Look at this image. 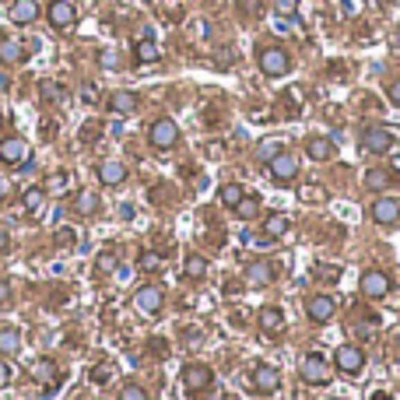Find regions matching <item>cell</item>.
<instances>
[{
	"label": "cell",
	"instance_id": "obj_1",
	"mask_svg": "<svg viewBox=\"0 0 400 400\" xmlns=\"http://www.w3.org/2000/svg\"><path fill=\"white\" fill-rule=\"evenodd\" d=\"M256 60H260V71L267 78H284L292 71V60H288V53H284L281 46H263Z\"/></svg>",
	"mask_w": 400,
	"mask_h": 400
},
{
	"label": "cell",
	"instance_id": "obj_2",
	"mask_svg": "<svg viewBox=\"0 0 400 400\" xmlns=\"http://www.w3.org/2000/svg\"><path fill=\"white\" fill-rule=\"evenodd\" d=\"M302 379L313 383V386H327V383L333 379V369H330V362H327L323 355L309 351V355L302 358Z\"/></svg>",
	"mask_w": 400,
	"mask_h": 400
},
{
	"label": "cell",
	"instance_id": "obj_3",
	"mask_svg": "<svg viewBox=\"0 0 400 400\" xmlns=\"http://www.w3.org/2000/svg\"><path fill=\"white\" fill-rule=\"evenodd\" d=\"M148 141H151V148L168 151V148H173V144L180 141V127H176V120H168V116L155 120V123H151V130H148Z\"/></svg>",
	"mask_w": 400,
	"mask_h": 400
},
{
	"label": "cell",
	"instance_id": "obj_4",
	"mask_svg": "<svg viewBox=\"0 0 400 400\" xmlns=\"http://www.w3.org/2000/svg\"><path fill=\"white\" fill-rule=\"evenodd\" d=\"M162 306H165V295H162L158 284H141V288L134 292V309L137 313L155 316V313H162Z\"/></svg>",
	"mask_w": 400,
	"mask_h": 400
},
{
	"label": "cell",
	"instance_id": "obj_5",
	"mask_svg": "<svg viewBox=\"0 0 400 400\" xmlns=\"http://www.w3.org/2000/svg\"><path fill=\"white\" fill-rule=\"evenodd\" d=\"M46 18H49V25H53V28L67 32V28H74V21H78V8L71 4V0H49Z\"/></svg>",
	"mask_w": 400,
	"mask_h": 400
},
{
	"label": "cell",
	"instance_id": "obj_6",
	"mask_svg": "<svg viewBox=\"0 0 400 400\" xmlns=\"http://www.w3.org/2000/svg\"><path fill=\"white\" fill-rule=\"evenodd\" d=\"M393 141H397V134H393L390 127H369V130L362 134V148H365L369 155H386V151L393 148Z\"/></svg>",
	"mask_w": 400,
	"mask_h": 400
},
{
	"label": "cell",
	"instance_id": "obj_7",
	"mask_svg": "<svg viewBox=\"0 0 400 400\" xmlns=\"http://www.w3.org/2000/svg\"><path fill=\"white\" fill-rule=\"evenodd\" d=\"M333 365H337L340 372H348V376H358V372L365 369V355H362V348H355V345H340L337 355H333Z\"/></svg>",
	"mask_w": 400,
	"mask_h": 400
},
{
	"label": "cell",
	"instance_id": "obj_8",
	"mask_svg": "<svg viewBox=\"0 0 400 400\" xmlns=\"http://www.w3.org/2000/svg\"><path fill=\"white\" fill-rule=\"evenodd\" d=\"M390 274H383V270H365L362 274V295L365 299H386L390 295Z\"/></svg>",
	"mask_w": 400,
	"mask_h": 400
},
{
	"label": "cell",
	"instance_id": "obj_9",
	"mask_svg": "<svg viewBox=\"0 0 400 400\" xmlns=\"http://www.w3.org/2000/svg\"><path fill=\"white\" fill-rule=\"evenodd\" d=\"M267 168H270V176H274L277 183H292V180L299 176V158L288 155V151H281L274 162H267Z\"/></svg>",
	"mask_w": 400,
	"mask_h": 400
},
{
	"label": "cell",
	"instance_id": "obj_10",
	"mask_svg": "<svg viewBox=\"0 0 400 400\" xmlns=\"http://www.w3.org/2000/svg\"><path fill=\"white\" fill-rule=\"evenodd\" d=\"M32 379L42 386V393H49L53 386H60V369H56L53 358H39V362L32 365Z\"/></svg>",
	"mask_w": 400,
	"mask_h": 400
},
{
	"label": "cell",
	"instance_id": "obj_11",
	"mask_svg": "<svg viewBox=\"0 0 400 400\" xmlns=\"http://www.w3.org/2000/svg\"><path fill=\"white\" fill-rule=\"evenodd\" d=\"M0 162L4 165H25L28 162V144L21 137H4L0 141Z\"/></svg>",
	"mask_w": 400,
	"mask_h": 400
},
{
	"label": "cell",
	"instance_id": "obj_12",
	"mask_svg": "<svg viewBox=\"0 0 400 400\" xmlns=\"http://www.w3.org/2000/svg\"><path fill=\"white\" fill-rule=\"evenodd\" d=\"M306 313H309L313 323H330V320L337 316V302H333L330 295H313V299L306 302Z\"/></svg>",
	"mask_w": 400,
	"mask_h": 400
},
{
	"label": "cell",
	"instance_id": "obj_13",
	"mask_svg": "<svg viewBox=\"0 0 400 400\" xmlns=\"http://www.w3.org/2000/svg\"><path fill=\"white\" fill-rule=\"evenodd\" d=\"M211 379H214V372H211L204 362H190V365L183 369V383H186V390H193V393L207 390V386H211Z\"/></svg>",
	"mask_w": 400,
	"mask_h": 400
},
{
	"label": "cell",
	"instance_id": "obj_14",
	"mask_svg": "<svg viewBox=\"0 0 400 400\" xmlns=\"http://www.w3.org/2000/svg\"><path fill=\"white\" fill-rule=\"evenodd\" d=\"M281 386V372L274 365H256L253 369V390L256 393H274Z\"/></svg>",
	"mask_w": 400,
	"mask_h": 400
},
{
	"label": "cell",
	"instance_id": "obj_15",
	"mask_svg": "<svg viewBox=\"0 0 400 400\" xmlns=\"http://www.w3.org/2000/svg\"><path fill=\"white\" fill-rule=\"evenodd\" d=\"M98 180H102V186H120L127 180V168L116 158H105V162H98Z\"/></svg>",
	"mask_w": 400,
	"mask_h": 400
},
{
	"label": "cell",
	"instance_id": "obj_16",
	"mask_svg": "<svg viewBox=\"0 0 400 400\" xmlns=\"http://www.w3.org/2000/svg\"><path fill=\"white\" fill-rule=\"evenodd\" d=\"M256 323H260V330H263V333H270V337H274V333H281V330H284V313H281L277 306H263V309L256 313Z\"/></svg>",
	"mask_w": 400,
	"mask_h": 400
},
{
	"label": "cell",
	"instance_id": "obj_17",
	"mask_svg": "<svg viewBox=\"0 0 400 400\" xmlns=\"http://www.w3.org/2000/svg\"><path fill=\"white\" fill-rule=\"evenodd\" d=\"M372 218H376L379 225H393V221H400V204H397L393 197H379V200L372 204Z\"/></svg>",
	"mask_w": 400,
	"mask_h": 400
},
{
	"label": "cell",
	"instance_id": "obj_18",
	"mask_svg": "<svg viewBox=\"0 0 400 400\" xmlns=\"http://www.w3.org/2000/svg\"><path fill=\"white\" fill-rule=\"evenodd\" d=\"M39 18V4L35 0H15L11 4V21L15 25H32Z\"/></svg>",
	"mask_w": 400,
	"mask_h": 400
},
{
	"label": "cell",
	"instance_id": "obj_19",
	"mask_svg": "<svg viewBox=\"0 0 400 400\" xmlns=\"http://www.w3.org/2000/svg\"><path fill=\"white\" fill-rule=\"evenodd\" d=\"M288 228H292V221L284 218L281 211H270V214L263 218V232H267V239H281L284 232H288Z\"/></svg>",
	"mask_w": 400,
	"mask_h": 400
},
{
	"label": "cell",
	"instance_id": "obj_20",
	"mask_svg": "<svg viewBox=\"0 0 400 400\" xmlns=\"http://www.w3.org/2000/svg\"><path fill=\"white\" fill-rule=\"evenodd\" d=\"M306 155H309L313 162H330L333 141H330V137H309V141H306Z\"/></svg>",
	"mask_w": 400,
	"mask_h": 400
},
{
	"label": "cell",
	"instance_id": "obj_21",
	"mask_svg": "<svg viewBox=\"0 0 400 400\" xmlns=\"http://www.w3.org/2000/svg\"><path fill=\"white\" fill-rule=\"evenodd\" d=\"M260 207H263V200H260L256 193H246V197H243L232 211H236V218H239V221H253V218L260 214Z\"/></svg>",
	"mask_w": 400,
	"mask_h": 400
},
{
	"label": "cell",
	"instance_id": "obj_22",
	"mask_svg": "<svg viewBox=\"0 0 400 400\" xmlns=\"http://www.w3.org/2000/svg\"><path fill=\"white\" fill-rule=\"evenodd\" d=\"M25 60V46L18 39H0V64H21Z\"/></svg>",
	"mask_w": 400,
	"mask_h": 400
},
{
	"label": "cell",
	"instance_id": "obj_23",
	"mask_svg": "<svg viewBox=\"0 0 400 400\" xmlns=\"http://www.w3.org/2000/svg\"><path fill=\"white\" fill-rule=\"evenodd\" d=\"M246 277L256 284V288H263V284H270V281H274V267H270L267 260H256V263H250V267H246Z\"/></svg>",
	"mask_w": 400,
	"mask_h": 400
},
{
	"label": "cell",
	"instance_id": "obj_24",
	"mask_svg": "<svg viewBox=\"0 0 400 400\" xmlns=\"http://www.w3.org/2000/svg\"><path fill=\"white\" fill-rule=\"evenodd\" d=\"M137 102H141L137 92H112V95H109V109H112V112H134Z\"/></svg>",
	"mask_w": 400,
	"mask_h": 400
},
{
	"label": "cell",
	"instance_id": "obj_25",
	"mask_svg": "<svg viewBox=\"0 0 400 400\" xmlns=\"http://www.w3.org/2000/svg\"><path fill=\"white\" fill-rule=\"evenodd\" d=\"M281 151H284V141H281V137H263V141L256 144V162L267 165V162H274Z\"/></svg>",
	"mask_w": 400,
	"mask_h": 400
},
{
	"label": "cell",
	"instance_id": "obj_26",
	"mask_svg": "<svg viewBox=\"0 0 400 400\" xmlns=\"http://www.w3.org/2000/svg\"><path fill=\"white\" fill-rule=\"evenodd\" d=\"M21 351V333L15 330V327H4V330H0V355H18Z\"/></svg>",
	"mask_w": 400,
	"mask_h": 400
},
{
	"label": "cell",
	"instance_id": "obj_27",
	"mask_svg": "<svg viewBox=\"0 0 400 400\" xmlns=\"http://www.w3.org/2000/svg\"><path fill=\"white\" fill-rule=\"evenodd\" d=\"M390 183H393V173H390V168H369V173H365V186H369L372 193H383Z\"/></svg>",
	"mask_w": 400,
	"mask_h": 400
},
{
	"label": "cell",
	"instance_id": "obj_28",
	"mask_svg": "<svg viewBox=\"0 0 400 400\" xmlns=\"http://www.w3.org/2000/svg\"><path fill=\"white\" fill-rule=\"evenodd\" d=\"M327 186H320V183H306V186H299V200L302 204H327Z\"/></svg>",
	"mask_w": 400,
	"mask_h": 400
},
{
	"label": "cell",
	"instance_id": "obj_29",
	"mask_svg": "<svg viewBox=\"0 0 400 400\" xmlns=\"http://www.w3.org/2000/svg\"><path fill=\"white\" fill-rule=\"evenodd\" d=\"M134 56H137V64H155L162 53H158V46H155L151 39H141V42L134 46Z\"/></svg>",
	"mask_w": 400,
	"mask_h": 400
},
{
	"label": "cell",
	"instance_id": "obj_30",
	"mask_svg": "<svg viewBox=\"0 0 400 400\" xmlns=\"http://www.w3.org/2000/svg\"><path fill=\"white\" fill-rule=\"evenodd\" d=\"M21 204H25V211H28V214H39V211H42V204H46V190H42V186H32V190H25Z\"/></svg>",
	"mask_w": 400,
	"mask_h": 400
},
{
	"label": "cell",
	"instance_id": "obj_31",
	"mask_svg": "<svg viewBox=\"0 0 400 400\" xmlns=\"http://www.w3.org/2000/svg\"><path fill=\"white\" fill-rule=\"evenodd\" d=\"M39 95H42L46 102L56 105V102H64V98H67V88H64V85H56V81H42V85H39Z\"/></svg>",
	"mask_w": 400,
	"mask_h": 400
},
{
	"label": "cell",
	"instance_id": "obj_32",
	"mask_svg": "<svg viewBox=\"0 0 400 400\" xmlns=\"http://www.w3.org/2000/svg\"><path fill=\"white\" fill-rule=\"evenodd\" d=\"M137 267H141V270H148V274H158V270H165V260H162V253L144 250V253H141V260H137Z\"/></svg>",
	"mask_w": 400,
	"mask_h": 400
},
{
	"label": "cell",
	"instance_id": "obj_33",
	"mask_svg": "<svg viewBox=\"0 0 400 400\" xmlns=\"http://www.w3.org/2000/svg\"><path fill=\"white\" fill-rule=\"evenodd\" d=\"M95 207H98V197H95V193H88V190H78V193H74V211H78V214H92Z\"/></svg>",
	"mask_w": 400,
	"mask_h": 400
},
{
	"label": "cell",
	"instance_id": "obj_34",
	"mask_svg": "<svg viewBox=\"0 0 400 400\" xmlns=\"http://www.w3.org/2000/svg\"><path fill=\"white\" fill-rule=\"evenodd\" d=\"M243 197H246V193H243V186H239V183H228V186H221V204H225V207H236Z\"/></svg>",
	"mask_w": 400,
	"mask_h": 400
},
{
	"label": "cell",
	"instance_id": "obj_35",
	"mask_svg": "<svg viewBox=\"0 0 400 400\" xmlns=\"http://www.w3.org/2000/svg\"><path fill=\"white\" fill-rule=\"evenodd\" d=\"M313 277H316V281H337V277H340V267H337V263H316V267H313Z\"/></svg>",
	"mask_w": 400,
	"mask_h": 400
},
{
	"label": "cell",
	"instance_id": "obj_36",
	"mask_svg": "<svg viewBox=\"0 0 400 400\" xmlns=\"http://www.w3.org/2000/svg\"><path fill=\"white\" fill-rule=\"evenodd\" d=\"M183 270H186V277H190V281H197V277H204V274H207V263H204L200 256H190Z\"/></svg>",
	"mask_w": 400,
	"mask_h": 400
},
{
	"label": "cell",
	"instance_id": "obj_37",
	"mask_svg": "<svg viewBox=\"0 0 400 400\" xmlns=\"http://www.w3.org/2000/svg\"><path fill=\"white\" fill-rule=\"evenodd\" d=\"M120 400H148V393H144V386H137V383H127V386L120 390Z\"/></svg>",
	"mask_w": 400,
	"mask_h": 400
},
{
	"label": "cell",
	"instance_id": "obj_38",
	"mask_svg": "<svg viewBox=\"0 0 400 400\" xmlns=\"http://www.w3.org/2000/svg\"><path fill=\"white\" fill-rule=\"evenodd\" d=\"M274 11H277L281 18H292V15L299 11V0H274Z\"/></svg>",
	"mask_w": 400,
	"mask_h": 400
},
{
	"label": "cell",
	"instance_id": "obj_39",
	"mask_svg": "<svg viewBox=\"0 0 400 400\" xmlns=\"http://www.w3.org/2000/svg\"><path fill=\"white\" fill-rule=\"evenodd\" d=\"M98 64H102L105 71L120 67V53H116V49H102V53H98Z\"/></svg>",
	"mask_w": 400,
	"mask_h": 400
},
{
	"label": "cell",
	"instance_id": "obj_40",
	"mask_svg": "<svg viewBox=\"0 0 400 400\" xmlns=\"http://www.w3.org/2000/svg\"><path fill=\"white\" fill-rule=\"evenodd\" d=\"M56 243H60V246H74L78 243V236H74V228H56Z\"/></svg>",
	"mask_w": 400,
	"mask_h": 400
},
{
	"label": "cell",
	"instance_id": "obj_41",
	"mask_svg": "<svg viewBox=\"0 0 400 400\" xmlns=\"http://www.w3.org/2000/svg\"><path fill=\"white\" fill-rule=\"evenodd\" d=\"M81 102H85V105H95V102H98V88H95V85H85V88H81Z\"/></svg>",
	"mask_w": 400,
	"mask_h": 400
},
{
	"label": "cell",
	"instance_id": "obj_42",
	"mask_svg": "<svg viewBox=\"0 0 400 400\" xmlns=\"http://www.w3.org/2000/svg\"><path fill=\"white\" fill-rule=\"evenodd\" d=\"M11 379H15V369H11V365H8L4 358H0V390H4V386H8Z\"/></svg>",
	"mask_w": 400,
	"mask_h": 400
},
{
	"label": "cell",
	"instance_id": "obj_43",
	"mask_svg": "<svg viewBox=\"0 0 400 400\" xmlns=\"http://www.w3.org/2000/svg\"><path fill=\"white\" fill-rule=\"evenodd\" d=\"M109 376H112L109 365H95V369H92V379H95V383H109Z\"/></svg>",
	"mask_w": 400,
	"mask_h": 400
},
{
	"label": "cell",
	"instance_id": "obj_44",
	"mask_svg": "<svg viewBox=\"0 0 400 400\" xmlns=\"http://www.w3.org/2000/svg\"><path fill=\"white\" fill-rule=\"evenodd\" d=\"M390 102H393V105H400V78L390 85Z\"/></svg>",
	"mask_w": 400,
	"mask_h": 400
},
{
	"label": "cell",
	"instance_id": "obj_45",
	"mask_svg": "<svg viewBox=\"0 0 400 400\" xmlns=\"http://www.w3.org/2000/svg\"><path fill=\"white\" fill-rule=\"evenodd\" d=\"M53 190H60V193L67 190V173H60V176H56V180H53Z\"/></svg>",
	"mask_w": 400,
	"mask_h": 400
},
{
	"label": "cell",
	"instance_id": "obj_46",
	"mask_svg": "<svg viewBox=\"0 0 400 400\" xmlns=\"http://www.w3.org/2000/svg\"><path fill=\"white\" fill-rule=\"evenodd\" d=\"M8 197H11V183L0 176V200H8Z\"/></svg>",
	"mask_w": 400,
	"mask_h": 400
},
{
	"label": "cell",
	"instance_id": "obj_47",
	"mask_svg": "<svg viewBox=\"0 0 400 400\" xmlns=\"http://www.w3.org/2000/svg\"><path fill=\"white\" fill-rule=\"evenodd\" d=\"M197 35L207 39V35H211V25H207V21H197Z\"/></svg>",
	"mask_w": 400,
	"mask_h": 400
},
{
	"label": "cell",
	"instance_id": "obj_48",
	"mask_svg": "<svg viewBox=\"0 0 400 400\" xmlns=\"http://www.w3.org/2000/svg\"><path fill=\"white\" fill-rule=\"evenodd\" d=\"M120 218L130 221V218H134V204H123V207H120Z\"/></svg>",
	"mask_w": 400,
	"mask_h": 400
},
{
	"label": "cell",
	"instance_id": "obj_49",
	"mask_svg": "<svg viewBox=\"0 0 400 400\" xmlns=\"http://www.w3.org/2000/svg\"><path fill=\"white\" fill-rule=\"evenodd\" d=\"M95 134H98V127H85V130H81L85 141H95Z\"/></svg>",
	"mask_w": 400,
	"mask_h": 400
},
{
	"label": "cell",
	"instance_id": "obj_50",
	"mask_svg": "<svg viewBox=\"0 0 400 400\" xmlns=\"http://www.w3.org/2000/svg\"><path fill=\"white\" fill-rule=\"evenodd\" d=\"M243 8H246V11H256V8H260V0H246Z\"/></svg>",
	"mask_w": 400,
	"mask_h": 400
},
{
	"label": "cell",
	"instance_id": "obj_51",
	"mask_svg": "<svg viewBox=\"0 0 400 400\" xmlns=\"http://www.w3.org/2000/svg\"><path fill=\"white\" fill-rule=\"evenodd\" d=\"M0 250H8V232L0 228Z\"/></svg>",
	"mask_w": 400,
	"mask_h": 400
},
{
	"label": "cell",
	"instance_id": "obj_52",
	"mask_svg": "<svg viewBox=\"0 0 400 400\" xmlns=\"http://www.w3.org/2000/svg\"><path fill=\"white\" fill-rule=\"evenodd\" d=\"M369 400H393V397H386V393H376V397H369Z\"/></svg>",
	"mask_w": 400,
	"mask_h": 400
},
{
	"label": "cell",
	"instance_id": "obj_53",
	"mask_svg": "<svg viewBox=\"0 0 400 400\" xmlns=\"http://www.w3.org/2000/svg\"><path fill=\"white\" fill-rule=\"evenodd\" d=\"M0 127H4V123H0Z\"/></svg>",
	"mask_w": 400,
	"mask_h": 400
}]
</instances>
